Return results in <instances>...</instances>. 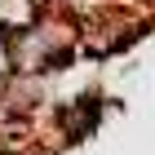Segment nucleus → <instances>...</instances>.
Instances as JSON below:
<instances>
[{
    "label": "nucleus",
    "instance_id": "obj_2",
    "mask_svg": "<svg viewBox=\"0 0 155 155\" xmlns=\"http://www.w3.org/2000/svg\"><path fill=\"white\" fill-rule=\"evenodd\" d=\"M13 31H18V22L0 18V84L13 80Z\"/></svg>",
    "mask_w": 155,
    "mask_h": 155
},
{
    "label": "nucleus",
    "instance_id": "obj_1",
    "mask_svg": "<svg viewBox=\"0 0 155 155\" xmlns=\"http://www.w3.org/2000/svg\"><path fill=\"white\" fill-rule=\"evenodd\" d=\"M97 120H102V102L97 97L67 102V107H58V137L62 142H84V137H93Z\"/></svg>",
    "mask_w": 155,
    "mask_h": 155
}]
</instances>
